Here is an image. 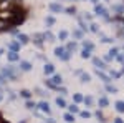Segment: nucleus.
<instances>
[{
  "mask_svg": "<svg viewBox=\"0 0 124 123\" xmlns=\"http://www.w3.org/2000/svg\"><path fill=\"white\" fill-rule=\"evenodd\" d=\"M91 2H94V3H96V2H98V0H91Z\"/></svg>",
  "mask_w": 124,
  "mask_h": 123,
  "instance_id": "a18cd8bd",
  "label": "nucleus"
},
{
  "mask_svg": "<svg viewBox=\"0 0 124 123\" xmlns=\"http://www.w3.org/2000/svg\"><path fill=\"white\" fill-rule=\"evenodd\" d=\"M7 58H8V62H17V60H20V55L17 52H10V53H7Z\"/></svg>",
  "mask_w": 124,
  "mask_h": 123,
  "instance_id": "9d476101",
  "label": "nucleus"
},
{
  "mask_svg": "<svg viewBox=\"0 0 124 123\" xmlns=\"http://www.w3.org/2000/svg\"><path fill=\"white\" fill-rule=\"evenodd\" d=\"M103 43H113V38H109V37H103V40H101Z\"/></svg>",
  "mask_w": 124,
  "mask_h": 123,
  "instance_id": "f704fd0d",
  "label": "nucleus"
},
{
  "mask_svg": "<svg viewBox=\"0 0 124 123\" xmlns=\"http://www.w3.org/2000/svg\"><path fill=\"white\" fill-rule=\"evenodd\" d=\"M108 53H109V57H111V58H114L116 55H117V53H119V50H117V48H111V50H109V52H108Z\"/></svg>",
  "mask_w": 124,
  "mask_h": 123,
  "instance_id": "cd10ccee",
  "label": "nucleus"
},
{
  "mask_svg": "<svg viewBox=\"0 0 124 123\" xmlns=\"http://www.w3.org/2000/svg\"><path fill=\"white\" fill-rule=\"evenodd\" d=\"M0 75H3L7 80H17V72H15L13 66H5V68L2 70Z\"/></svg>",
  "mask_w": 124,
  "mask_h": 123,
  "instance_id": "f257e3e1",
  "label": "nucleus"
},
{
  "mask_svg": "<svg viewBox=\"0 0 124 123\" xmlns=\"http://www.w3.org/2000/svg\"><path fill=\"white\" fill-rule=\"evenodd\" d=\"M43 38H45V40H46V42H51V43H53V42H56V40H55V35H53V33H51V32H50V30H48V32H45V33H43Z\"/></svg>",
  "mask_w": 124,
  "mask_h": 123,
  "instance_id": "1a4fd4ad",
  "label": "nucleus"
},
{
  "mask_svg": "<svg viewBox=\"0 0 124 123\" xmlns=\"http://www.w3.org/2000/svg\"><path fill=\"white\" fill-rule=\"evenodd\" d=\"M56 90H58L61 95H68V90L65 88V86H56Z\"/></svg>",
  "mask_w": 124,
  "mask_h": 123,
  "instance_id": "473e14b6",
  "label": "nucleus"
},
{
  "mask_svg": "<svg viewBox=\"0 0 124 123\" xmlns=\"http://www.w3.org/2000/svg\"><path fill=\"white\" fill-rule=\"evenodd\" d=\"M83 47H85L86 50H93V48H94V43L89 42V40H83Z\"/></svg>",
  "mask_w": 124,
  "mask_h": 123,
  "instance_id": "dca6fc26",
  "label": "nucleus"
},
{
  "mask_svg": "<svg viewBox=\"0 0 124 123\" xmlns=\"http://www.w3.org/2000/svg\"><path fill=\"white\" fill-rule=\"evenodd\" d=\"M116 110L119 113H124V102H116Z\"/></svg>",
  "mask_w": 124,
  "mask_h": 123,
  "instance_id": "4be33fe9",
  "label": "nucleus"
},
{
  "mask_svg": "<svg viewBox=\"0 0 124 123\" xmlns=\"http://www.w3.org/2000/svg\"><path fill=\"white\" fill-rule=\"evenodd\" d=\"M17 37H18V43L20 45H27L30 40H28V37L25 35V33H17Z\"/></svg>",
  "mask_w": 124,
  "mask_h": 123,
  "instance_id": "20e7f679",
  "label": "nucleus"
},
{
  "mask_svg": "<svg viewBox=\"0 0 124 123\" xmlns=\"http://www.w3.org/2000/svg\"><path fill=\"white\" fill-rule=\"evenodd\" d=\"M20 70L22 72H30L31 70V63L30 62H20Z\"/></svg>",
  "mask_w": 124,
  "mask_h": 123,
  "instance_id": "423d86ee",
  "label": "nucleus"
},
{
  "mask_svg": "<svg viewBox=\"0 0 124 123\" xmlns=\"http://www.w3.org/2000/svg\"><path fill=\"white\" fill-rule=\"evenodd\" d=\"M91 80V76L88 75V73H81V83H88Z\"/></svg>",
  "mask_w": 124,
  "mask_h": 123,
  "instance_id": "b1692460",
  "label": "nucleus"
},
{
  "mask_svg": "<svg viewBox=\"0 0 124 123\" xmlns=\"http://www.w3.org/2000/svg\"><path fill=\"white\" fill-rule=\"evenodd\" d=\"M96 116H98V118H99V120H101V122H104V116H103V113H101V112H99V110H98V112H96Z\"/></svg>",
  "mask_w": 124,
  "mask_h": 123,
  "instance_id": "58836bf2",
  "label": "nucleus"
},
{
  "mask_svg": "<svg viewBox=\"0 0 124 123\" xmlns=\"http://www.w3.org/2000/svg\"><path fill=\"white\" fill-rule=\"evenodd\" d=\"M2 53H3V50H2V48H0V57H2Z\"/></svg>",
  "mask_w": 124,
  "mask_h": 123,
  "instance_id": "c03bdc74",
  "label": "nucleus"
},
{
  "mask_svg": "<svg viewBox=\"0 0 124 123\" xmlns=\"http://www.w3.org/2000/svg\"><path fill=\"white\" fill-rule=\"evenodd\" d=\"M68 108H70V113H79V108H78L76 105H70V106H68Z\"/></svg>",
  "mask_w": 124,
  "mask_h": 123,
  "instance_id": "393cba45",
  "label": "nucleus"
},
{
  "mask_svg": "<svg viewBox=\"0 0 124 123\" xmlns=\"http://www.w3.org/2000/svg\"><path fill=\"white\" fill-rule=\"evenodd\" d=\"M66 13H68V15H75V13H76V9H75V7H68Z\"/></svg>",
  "mask_w": 124,
  "mask_h": 123,
  "instance_id": "2f4dec72",
  "label": "nucleus"
},
{
  "mask_svg": "<svg viewBox=\"0 0 124 123\" xmlns=\"http://www.w3.org/2000/svg\"><path fill=\"white\" fill-rule=\"evenodd\" d=\"M116 58H117V62L124 63V53H123V55H116Z\"/></svg>",
  "mask_w": 124,
  "mask_h": 123,
  "instance_id": "ea45409f",
  "label": "nucleus"
},
{
  "mask_svg": "<svg viewBox=\"0 0 124 123\" xmlns=\"http://www.w3.org/2000/svg\"><path fill=\"white\" fill-rule=\"evenodd\" d=\"M63 118L66 120V123H73V122H75V115H73V113H65Z\"/></svg>",
  "mask_w": 124,
  "mask_h": 123,
  "instance_id": "aec40b11",
  "label": "nucleus"
},
{
  "mask_svg": "<svg viewBox=\"0 0 124 123\" xmlns=\"http://www.w3.org/2000/svg\"><path fill=\"white\" fill-rule=\"evenodd\" d=\"M106 92H109V93H117V86L106 83Z\"/></svg>",
  "mask_w": 124,
  "mask_h": 123,
  "instance_id": "a211bd4d",
  "label": "nucleus"
},
{
  "mask_svg": "<svg viewBox=\"0 0 124 123\" xmlns=\"http://www.w3.org/2000/svg\"><path fill=\"white\" fill-rule=\"evenodd\" d=\"M75 102H83V96L79 93H75Z\"/></svg>",
  "mask_w": 124,
  "mask_h": 123,
  "instance_id": "e433bc0d",
  "label": "nucleus"
},
{
  "mask_svg": "<svg viewBox=\"0 0 124 123\" xmlns=\"http://www.w3.org/2000/svg\"><path fill=\"white\" fill-rule=\"evenodd\" d=\"M38 108L41 112H45V113H50V105H48V102H40Z\"/></svg>",
  "mask_w": 124,
  "mask_h": 123,
  "instance_id": "9b49d317",
  "label": "nucleus"
},
{
  "mask_svg": "<svg viewBox=\"0 0 124 123\" xmlns=\"http://www.w3.org/2000/svg\"><path fill=\"white\" fill-rule=\"evenodd\" d=\"M20 96H23V98H27V100H28L30 96H31V93H30L28 90H22V92H20Z\"/></svg>",
  "mask_w": 124,
  "mask_h": 123,
  "instance_id": "bb28decb",
  "label": "nucleus"
},
{
  "mask_svg": "<svg viewBox=\"0 0 124 123\" xmlns=\"http://www.w3.org/2000/svg\"><path fill=\"white\" fill-rule=\"evenodd\" d=\"M73 37L75 38H83V32H81V30H73Z\"/></svg>",
  "mask_w": 124,
  "mask_h": 123,
  "instance_id": "c85d7f7f",
  "label": "nucleus"
},
{
  "mask_svg": "<svg viewBox=\"0 0 124 123\" xmlns=\"http://www.w3.org/2000/svg\"><path fill=\"white\" fill-rule=\"evenodd\" d=\"M93 63H94V66L98 68V70H104V68H106V65H104V60H101V58H98V57H94V58H93Z\"/></svg>",
  "mask_w": 124,
  "mask_h": 123,
  "instance_id": "7ed1b4c3",
  "label": "nucleus"
},
{
  "mask_svg": "<svg viewBox=\"0 0 124 123\" xmlns=\"http://www.w3.org/2000/svg\"><path fill=\"white\" fill-rule=\"evenodd\" d=\"M50 82H51V83H53L55 86H58L60 83H61V82H63V78H61V75H53V78H51Z\"/></svg>",
  "mask_w": 124,
  "mask_h": 123,
  "instance_id": "f8f14e48",
  "label": "nucleus"
},
{
  "mask_svg": "<svg viewBox=\"0 0 124 123\" xmlns=\"http://www.w3.org/2000/svg\"><path fill=\"white\" fill-rule=\"evenodd\" d=\"M79 25H81V30H85V32H88V27H86V23L83 22V20L79 19Z\"/></svg>",
  "mask_w": 124,
  "mask_h": 123,
  "instance_id": "c9c22d12",
  "label": "nucleus"
},
{
  "mask_svg": "<svg viewBox=\"0 0 124 123\" xmlns=\"http://www.w3.org/2000/svg\"><path fill=\"white\" fill-rule=\"evenodd\" d=\"M98 103H99V106H101V108H106V106L109 105V102H108V98H106V96H101Z\"/></svg>",
  "mask_w": 124,
  "mask_h": 123,
  "instance_id": "f3484780",
  "label": "nucleus"
},
{
  "mask_svg": "<svg viewBox=\"0 0 124 123\" xmlns=\"http://www.w3.org/2000/svg\"><path fill=\"white\" fill-rule=\"evenodd\" d=\"M55 102H56V105L60 106V108H65V106H66V102H65V98H63V96H58Z\"/></svg>",
  "mask_w": 124,
  "mask_h": 123,
  "instance_id": "2eb2a0df",
  "label": "nucleus"
},
{
  "mask_svg": "<svg viewBox=\"0 0 124 123\" xmlns=\"http://www.w3.org/2000/svg\"><path fill=\"white\" fill-rule=\"evenodd\" d=\"M45 22H46V25H50V27H51V25H55V22H56V20H55V17H51V15H50V17H46V20H45Z\"/></svg>",
  "mask_w": 124,
  "mask_h": 123,
  "instance_id": "a878e982",
  "label": "nucleus"
},
{
  "mask_svg": "<svg viewBox=\"0 0 124 123\" xmlns=\"http://www.w3.org/2000/svg\"><path fill=\"white\" fill-rule=\"evenodd\" d=\"M91 30H93V32H96V33H98V32H99V27H98V25H96V23H91Z\"/></svg>",
  "mask_w": 124,
  "mask_h": 123,
  "instance_id": "4c0bfd02",
  "label": "nucleus"
},
{
  "mask_svg": "<svg viewBox=\"0 0 124 123\" xmlns=\"http://www.w3.org/2000/svg\"><path fill=\"white\" fill-rule=\"evenodd\" d=\"M8 48L12 50V52H17V50L20 48V43H18V42H12V43L8 45Z\"/></svg>",
  "mask_w": 124,
  "mask_h": 123,
  "instance_id": "412c9836",
  "label": "nucleus"
},
{
  "mask_svg": "<svg viewBox=\"0 0 124 123\" xmlns=\"http://www.w3.org/2000/svg\"><path fill=\"white\" fill-rule=\"evenodd\" d=\"M45 122H46V123H56V122H55V118H46Z\"/></svg>",
  "mask_w": 124,
  "mask_h": 123,
  "instance_id": "a19ab883",
  "label": "nucleus"
},
{
  "mask_svg": "<svg viewBox=\"0 0 124 123\" xmlns=\"http://www.w3.org/2000/svg\"><path fill=\"white\" fill-rule=\"evenodd\" d=\"M94 12H96V15H101V17L108 19V10H106L103 5H96V7H94Z\"/></svg>",
  "mask_w": 124,
  "mask_h": 123,
  "instance_id": "f03ea898",
  "label": "nucleus"
},
{
  "mask_svg": "<svg viewBox=\"0 0 124 123\" xmlns=\"http://www.w3.org/2000/svg\"><path fill=\"white\" fill-rule=\"evenodd\" d=\"M79 116L88 120V118H91V113H89V112H79Z\"/></svg>",
  "mask_w": 124,
  "mask_h": 123,
  "instance_id": "7c9ffc66",
  "label": "nucleus"
},
{
  "mask_svg": "<svg viewBox=\"0 0 124 123\" xmlns=\"http://www.w3.org/2000/svg\"><path fill=\"white\" fill-rule=\"evenodd\" d=\"M83 102H85V105H88V106H91V105L94 103V98H93L91 95H88V96H85V98H83Z\"/></svg>",
  "mask_w": 124,
  "mask_h": 123,
  "instance_id": "4468645a",
  "label": "nucleus"
},
{
  "mask_svg": "<svg viewBox=\"0 0 124 123\" xmlns=\"http://www.w3.org/2000/svg\"><path fill=\"white\" fill-rule=\"evenodd\" d=\"M35 43H37L38 47L43 45V33H37V35H35Z\"/></svg>",
  "mask_w": 124,
  "mask_h": 123,
  "instance_id": "ddd939ff",
  "label": "nucleus"
},
{
  "mask_svg": "<svg viewBox=\"0 0 124 123\" xmlns=\"http://www.w3.org/2000/svg\"><path fill=\"white\" fill-rule=\"evenodd\" d=\"M43 72H45V75H51V73L55 72V65H53V63H46L45 68H43Z\"/></svg>",
  "mask_w": 124,
  "mask_h": 123,
  "instance_id": "0eeeda50",
  "label": "nucleus"
},
{
  "mask_svg": "<svg viewBox=\"0 0 124 123\" xmlns=\"http://www.w3.org/2000/svg\"><path fill=\"white\" fill-rule=\"evenodd\" d=\"M114 123H124V122L121 120V118H114Z\"/></svg>",
  "mask_w": 124,
  "mask_h": 123,
  "instance_id": "79ce46f5",
  "label": "nucleus"
},
{
  "mask_svg": "<svg viewBox=\"0 0 124 123\" xmlns=\"http://www.w3.org/2000/svg\"><path fill=\"white\" fill-rule=\"evenodd\" d=\"M48 9L51 10V12H55V13H58V12H61V10H63V7H61L60 3H50V5H48Z\"/></svg>",
  "mask_w": 124,
  "mask_h": 123,
  "instance_id": "6e6552de",
  "label": "nucleus"
},
{
  "mask_svg": "<svg viewBox=\"0 0 124 123\" xmlns=\"http://www.w3.org/2000/svg\"><path fill=\"white\" fill-rule=\"evenodd\" d=\"M81 57L83 58H91V50H83V53H81Z\"/></svg>",
  "mask_w": 124,
  "mask_h": 123,
  "instance_id": "c756f323",
  "label": "nucleus"
},
{
  "mask_svg": "<svg viewBox=\"0 0 124 123\" xmlns=\"http://www.w3.org/2000/svg\"><path fill=\"white\" fill-rule=\"evenodd\" d=\"M3 100V92H2V88H0V102Z\"/></svg>",
  "mask_w": 124,
  "mask_h": 123,
  "instance_id": "37998d69",
  "label": "nucleus"
},
{
  "mask_svg": "<svg viewBox=\"0 0 124 123\" xmlns=\"http://www.w3.org/2000/svg\"><path fill=\"white\" fill-rule=\"evenodd\" d=\"M58 38H60V40H66V38H68V32H66V30H60Z\"/></svg>",
  "mask_w": 124,
  "mask_h": 123,
  "instance_id": "5701e85b",
  "label": "nucleus"
},
{
  "mask_svg": "<svg viewBox=\"0 0 124 123\" xmlns=\"http://www.w3.org/2000/svg\"><path fill=\"white\" fill-rule=\"evenodd\" d=\"M96 75L99 76V80H103L104 83H109V82H111V78H109L108 75H104V73H103L101 70H96Z\"/></svg>",
  "mask_w": 124,
  "mask_h": 123,
  "instance_id": "39448f33",
  "label": "nucleus"
},
{
  "mask_svg": "<svg viewBox=\"0 0 124 123\" xmlns=\"http://www.w3.org/2000/svg\"><path fill=\"white\" fill-rule=\"evenodd\" d=\"M76 48H78L76 42H70V43H68V45H66V50H68V52H75Z\"/></svg>",
  "mask_w": 124,
  "mask_h": 123,
  "instance_id": "6ab92c4d",
  "label": "nucleus"
},
{
  "mask_svg": "<svg viewBox=\"0 0 124 123\" xmlns=\"http://www.w3.org/2000/svg\"><path fill=\"white\" fill-rule=\"evenodd\" d=\"M27 108L28 110H33V108H37V105L33 103V102H27Z\"/></svg>",
  "mask_w": 124,
  "mask_h": 123,
  "instance_id": "72a5a7b5",
  "label": "nucleus"
}]
</instances>
